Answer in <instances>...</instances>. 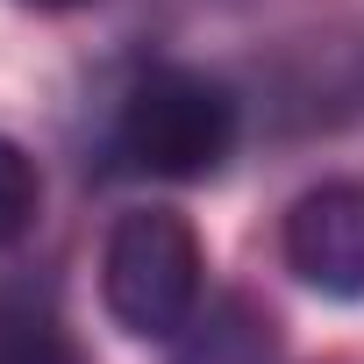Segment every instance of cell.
I'll return each mask as SVG.
<instances>
[{
  "label": "cell",
  "mask_w": 364,
  "mask_h": 364,
  "mask_svg": "<svg viewBox=\"0 0 364 364\" xmlns=\"http://www.w3.org/2000/svg\"><path fill=\"white\" fill-rule=\"evenodd\" d=\"M279 328L250 293H222L208 314H193L171 336V364H272Z\"/></svg>",
  "instance_id": "cell-4"
},
{
  "label": "cell",
  "mask_w": 364,
  "mask_h": 364,
  "mask_svg": "<svg viewBox=\"0 0 364 364\" xmlns=\"http://www.w3.org/2000/svg\"><path fill=\"white\" fill-rule=\"evenodd\" d=\"M29 8H86V0H29Z\"/></svg>",
  "instance_id": "cell-7"
},
{
  "label": "cell",
  "mask_w": 364,
  "mask_h": 364,
  "mask_svg": "<svg viewBox=\"0 0 364 364\" xmlns=\"http://www.w3.org/2000/svg\"><path fill=\"white\" fill-rule=\"evenodd\" d=\"M286 264L328 300H364V178H321L286 208Z\"/></svg>",
  "instance_id": "cell-3"
},
{
  "label": "cell",
  "mask_w": 364,
  "mask_h": 364,
  "mask_svg": "<svg viewBox=\"0 0 364 364\" xmlns=\"http://www.w3.org/2000/svg\"><path fill=\"white\" fill-rule=\"evenodd\" d=\"M200 286H208V257L186 215L171 208H129L107 229L100 250V300L107 314L143 336V343H171L200 314Z\"/></svg>",
  "instance_id": "cell-1"
},
{
  "label": "cell",
  "mask_w": 364,
  "mask_h": 364,
  "mask_svg": "<svg viewBox=\"0 0 364 364\" xmlns=\"http://www.w3.org/2000/svg\"><path fill=\"white\" fill-rule=\"evenodd\" d=\"M36 215H43V171L15 136H0V250H15L36 229Z\"/></svg>",
  "instance_id": "cell-5"
},
{
  "label": "cell",
  "mask_w": 364,
  "mask_h": 364,
  "mask_svg": "<svg viewBox=\"0 0 364 364\" xmlns=\"http://www.w3.org/2000/svg\"><path fill=\"white\" fill-rule=\"evenodd\" d=\"M236 93L193 65H150L114 122V143L136 171L157 178H208L236 150Z\"/></svg>",
  "instance_id": "cell-2"
},
{
  "label": "cell",
  "mask_w": 364,
  "mask_h": 364,
  "mask_svg": "<svg viewBox=\"0 0 364 364\" xmlns=\"http://www.w3.org/2000/svg\"><path fill=\"white\" fill-rule=\"evenodd\" d=\"M0 364H79V357H72V343L50 321L8 314V321H0Z\"/></svg>",
  "instance_id": "cell-6"
}]
</instances>
